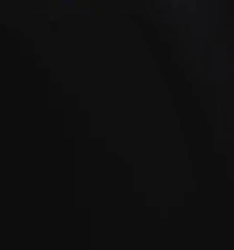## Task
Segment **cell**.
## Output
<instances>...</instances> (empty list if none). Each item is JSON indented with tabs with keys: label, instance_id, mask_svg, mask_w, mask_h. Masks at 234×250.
<instances>
[]
</instances>
